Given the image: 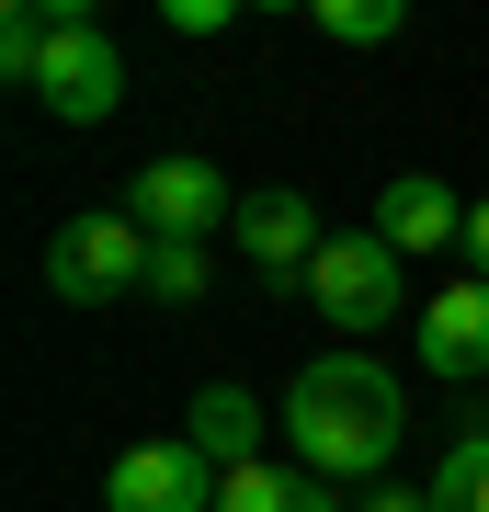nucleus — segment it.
<instances>
[{
    "instance_id": "nucleus-1",
    "label": "nucleus",
    "mask_w": 489,
    "mask_h": 512,
    "mask_svg": "<svg viewBox=\"0 0 489 512\" xmlns=\"http://www.w3.org/2000/svg\"><path fill=\"white\" fill-rule=\"evenodd\" d=\"M399 433H410V387L387 376V365H364V353H319V365H296V387H285V444H296L308 478H364V490H376L387 456H399Z\"/></svg>"
},
{
    "instance_id": "nucleus-2",
    "label": "nucleus",
    "mask_w": 489,
    "mask_h": 512,
    "mask_svg": "<svg viewBox=\"0 0 489 512\" xmlns=\"http://www.w3.org/2000/svg\"><path fill=\"white\" fill-rule=\"evenodd\" d=\"M35 103L57 126H103L114 103H126V57L91 12H46V57H35Z\"/></svg>"
},
{
    "instance_id": "nucleus-3",
    "label": "nucleus",
    "mask_w": 489,
    "mask_h": 512,
    "mask_svg": "<svg viewBox=\"0 0 489 512\" xmlns=\"http://www.w3.org/2000/svg\"><path fill=\"white\" fill-rule=\"evenodd\" d=\"M148 251H160V239H148L126 205H114V217H69L46 239V285L69 296V308H114V296L148 285Z\"/></svg>"
},
{
    "instance_id": "nucleus-4",
    "label": "nucleus",
    "mask_w": 489,
    "mask_h": 512,
    "mask_svg": "<svg viewBox=\"0 0 489 512\" xmlns=\"http://www.w3.org/2000/svg\"><path fill=\"white\" fill-rule=\"evenodd\" d=\"M308 308L342 330V342H364V330H387V319L410 308V274H399V251H387L376 228H364V239H330V251L308 262Z\"/></svg>"
},
{
    "instance_id": "nucleus-5",
    "label": "nucleus",
    "mask_w": 489,
    "mask_h": 512,
    "mask_svg": "<svg viewBox=\"0 0 489 512\" xmlns=\"http://www.w3.org/2000/svg\"><path fill=\"white\" fill-rule=\"evenodd\" d=\"M217 490H228V467L194 433H148L103 467V512H217Z\"/></svg>"
},
{
    "instance_id": "nucleus-6",
    "label": "nucleus",
    "mask_w": 489,
    "mask_h": 512,
    "mask_svg": "<svg viewBox=\"0 0 489 512\" xmlns=\"http://www.w3.org/2000/svg\"><path fill=\"white\" fill-rule=\"evenodd\" d=\"M239 262H251V285H273V296H308V262L330 251L319 239V205L296 194V183H262V194H239Z\"/></svg>"
},
{
    "instance_id": "nucleus-7",
    "label": "nucleus",
    "mask_w": 489,
    "mask_h": 512,
    "mask_svg": "<svg viewBox=\"0 0 489 512\" xmlns=\"http://www.w3.org/2000/svg\"><path fill=\"white\" fill-rule=\"evenodd\" d=\"M126 217L148 239H205V228H239V194H228L217 160H148L126 183Z\"/></svg>"
},
{
    "instance_id": "nucleus-8",
    "label": "nucleus",
    "mask_w": 489,
    "mask_h": 512,
    "mask_svg": "<svg viewBox=\"0 0 489 512\" xmlns=\"http://www.w3.org/2000/svg\"><path fill=\"white\" fill-rule=\"evenodd\" d=\"M467 217H478V205H455V183H433V171H399V183L376 194V239H387L399 262L455 251V239H467Z\"/></svg>"
},
{
    "instance_id": "nucleus-9",
    "label": "nucleus",
    "mask_w": 489,
    "mask_h": 512,
    "mask_svg": "<svg viewBox=\"0 0 489 512\" xmlns=\"http://www.w3.org/2000/svg\"><path fill=\"white\" fill-rule=\"evenodd\" d=\"M421 365H433V376H478V387H489V274L433 285V308H421Z\"/></svg>"
},
{
    "instance_id": "nucleus-10",
    "label": "nucleus",
    "mask_w": 489,
    "mask_h": 512,
    "mask_svg": "<svg viewBox=\"0 0 489 512\" xmlns=\"http://www.w3.org/2000/svg\"><path fill=\"white\" fill-rule=\"evenodd\" d=\"M182 433H194V444H205L217 467H262V433H273V410L251 399V387H205Z\"/></svg>"
},
{
    "instance_id": "nucleus-11",
    "label": "nucleus",
    "mask_w": 489,
    "mask_h": 512,
    "mask_svg": "<svg viewBox=\"0 0 489 512\" xmlns=\"http://www.w3.org/2000/svg\"><path fill=\"white\" fill-rule=\"evenodd\" d=\"M217 512H342L330 501V478H308V467H228V490H217Z\"/></svg>"
},
{
    "instance_id": "nucleus-12",
    "label": "nucleus",
    "mask_w": 489,
    "mask_h": 512,
    "mask_svg": "<svg viewBox=\"0 0 489 512\" xmlns=\"http://www.w3.org/2000/svg\"><path fill=\"white\" fill-rule=\"evenodd\" d=\"M433 512H489V421H467L433 456Z\"/></svg>"
},
{
    "instance_id": "nucleus-13",
    "label": "nucleus",
    "mask_w": 489,
    "mask_h": 512,
    "mask_svg": "<svg viewBox=\"0 0 489 512\" xmlns=\"http://www.w3.org/2000/svg\"><path fill=\"white\" fill-rule=\"evenodd\" d=\"M308 23H319V35L330 46H399V0H308Z\"/></svg>"
},
{
    "instance_id": "nucleus-14",
    "label": "nucleus",
    "mask_w": 489,
    "mask_h": 512,
    "mask_svg": "<svg viewBox=\"0 0 489 512\" xmlns=\"http://www.w3.org/2000/svg\"><path fill=\"white\" fill-rule=\"evenodd\" d=\"M205 285H217V262H205V239H160V251H148V296H160V308H194Z\"/></svg>"
},
{
    "instance_id": "nucleus-15",
    "label": "nucleus",
    "mask_w": 489,
    "mask_h": 512,
    "mask_svg": "<svg viewBox=\"0 0 489 512\" xmlns=\"http://www.w3.org/2000/svg\"><path fill=\"white\" fill-rule=\"evenodd\" d=\"M160 23H171V35H228L239 12H228V0H160Z\"/></svg>"
},
{
    "instance_id": "nucleus-16",
    "label": "nucleus",
    "mask_w": 489,
    "mask_h": 512,
    "mask_svg": "<svg viewBox=\"0 0 489 512\" xmlns=\"http://www.w3.org/2000/svg\"><path fill=\"white\" fill-rule=\"evenodd\" d=\"M364 512H433V490H387V478H376V490H364Z\"/></svg>"
},
{
    "instance_id": "nucleus-17",
    "label": "nucleus",
    "mask_w": 489,
    "mask_h": 512,
    "mask_svg": "<svg viewBox=\"0 0 489 512\" xmlns=\"http://www.w3.org/2000/svg\"><path fill=\"white\" fill-rule=\"evenodd\" d=\"M467 262L489 274V194H478V217H467Z\"/></svg>"
},
{
    "instance_id": "nucleus-18",
    "label": "nucleus",
    "mask_w": 489,
    "mask_h": 512,
    "mask_svg": "<svg viewBox=\"0 0 489 512\" xmlns=\"http://www.w3.org/2000/svg\"><path fill=\"white\" fill-rule=\"evenodd\" d=\"M478 421H489V410H478Z\"/></svg>"
}]
</instances>
